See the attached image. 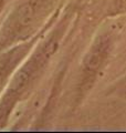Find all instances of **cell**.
Segmentation results:
<instances>
[{
	"instance_id": "cell-1",
	"label": "cell",
	"mask_w": 126,
	"mask_h": 133,
	"mask_svg": "<svg viewBox=\"0 0 126 133\" xmlns=\"http://www.w3.org/2000/svg\"><path fill=\"white\" fill-rule=\"evenodd\" d=\"M108 47H110V39L106 36H102L97 39V41L94 43L93 48L90 50L89 55L85 59V71L87 73H94L96 72L101 64L103 63L105 57L107 55Z\"/></svg>"
},
{
	"instance_id": "cell-2",
	"label": "cell",
	"mask_w": 126,
	"mask_h": 133,
	"mask_svg": "<svg viewBox=\"0 0 126 133\" xmlns=\"http://www.w3.org/2000/svg\"><path fill=\"white\" fill-rule=\"evenodd\" d=\"M9 66V60L7 61H2L1 63H0V84H1L2 82V79L5 78L6 76V72H7V68Z\"/></svg>"
}]
</instances>
